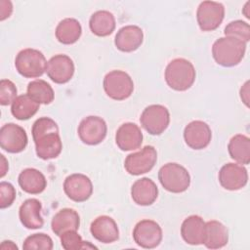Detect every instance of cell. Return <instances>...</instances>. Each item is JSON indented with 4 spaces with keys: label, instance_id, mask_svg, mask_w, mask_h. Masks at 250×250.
<instances>
[{
    "label": "cell",
    "instance_id": "cell-1",
    "mask_svg": "<svg viewBox=\"0 0 250 250\" xmlns=\"http://www.w3.org/2000/svg\"><path fill=\"white\" fill-rule=\"evenodd\" d=\"M32 139L39 158L49 160L57 158L62 149L58 124L50 117H40L32 125Z\"/></svg>",
    "mask_w": 250,
    "mask_h": 250
},
{
    "label": "cell",
    "instance_id": "cell-2",
    "mask_svg": "<svg viewBox=\"0 0 250 250\" xmlns=\"http://www.w3.org/2000/svg\"><path fill=\"white\" fill-rule=\"evenodd\" d=\"M246 43L233 37H221L212 46V56L215 62L225 67L237 65L244 58Z\"/></svg>",
    "mask_w": 250,
    "mask_h": 250
},
{
    "label": "cell",
    "instance_id": "cell-3",
    "mask_svg": "<svg viewBox=\"0 0 250 250\" xmlns=\"http://www.w3.org/2000/svg\"><path fill=\"white\" fill-rule=\"evenodd\" d=\"M195 68L193 64L184 59L177 58L172 60L165 68V81L167 85L175 91H187L195 80Z\"/></svg>",
    "mask_w": 250,
    "mask_h": 250
},
{
    "label": "cell",
    "instance_id": "cell-4",
    "mask_svg": "<svg viewBox=\"0 0 250 250\" xmlns=\"http://www.w3.org/2000/svg\"><path fill=\"white\" fill-rule=\"evenodd\" d=\"M47 61L37 49L26 48L18 53L15 59L17 71L25 78H37L46 71Z\"/></svg>",
    "mask_w": 250,
    "mask_h": 250
},
{
    "label": "cell",
    "instance_id": "cell-5",
    "mask_svg": "<svg viewBox=\"0 0 250 250\" xmlns=\"http://www.w3.org/2000/svg\"><path fill=\"white\" fill-rule=\"evenodd\" d=\"M158 180L166 190L173 193L184 192L190 185V176L188 170L175 162L164 164L159 169Z\"/></svg>",
    "mask_w": 250,
    "mask_h": 250
},
{
    "label": "cell",
    "instance_id": "cell-6",
    "mask_svg": "<svg viewBox=\"0 0 250 250\" xmlns=\"http://www.w3.org/2000/svg\"><path fill=\"white\" fill-rule=\"evenodd\" d=\"M103 86L107 97L114 101L126 100L134 91V82L131 76L122 70L108 72L104 78Z\"/></svg>",
    "mask_w": 250,
    "mask_h": 250
},
{
    "label": "cell",
    "instance_id": "cell-7",
    "mask_svg": "<svg viewBox=\"0 0 250 250\" xmlns=\"http://www.w3.org/2000/svg\"><path fill=\"white\" fill-rule=\"evenodd\" d=\"M140 121L148 134L161 135L169 126L170 113L164 105L150 104L143 110Z\"/></svg>",
    "mask_w": 250,
    "mask_h": 250
},
{
    "label": "cell",
    "instance_id": "cell-8",
    "mask_svg": "<svg viewBox=\"0 0 250 250\" xmlns=\"http://www.w3.org/2000/svg\"><path fill=\"white\" fill-rule=\"evenodd\" d=\"M225 18V7L215 1H203L196 11V20L202 31L217 29Z\"/></svg>",
    "mask_w": 250,
    "mask_h": 250
},
{
    "label": "cell",
    "instance_id": "cell-9",
    "mask_svg": "<svg viewBox=\"0 0 250 250\" xmlns=\"http://www.w3.org/2000/svg\"><path fill=\"white\" fill-rule=\"evenodd\" d=\"M157 161V152L152 146H146L140 151L129 154L124 161L125 170L133 176L149 172Z\"/></svg>",
    "mask_w": 250,
    "mask_h": 250
},
{
    "label": "cell",
    "instance_id": "cell-10",
    "mask_svg": "<svg viewBox=\"0 0 250 250\" xmlns=\"http://www.w3.org/2000/svg\"><path fill=\"white\" fill-rule=\"evenodd\" d=\"M133 238L136 244L142 248H155L162 240L161 227L155 221L142 220L137 223L133 229Z\"/></svg>",
    "mask_w": 250,
    "mask_h": 250
},
{
    "label": "cell",
    "instance_id": "cell-11",
    "mask_svg": "<svg viewBox=\"0 0 250 250\" xmlns=\"http://www.w3.org/2000/svg\"><path fill=\"white\" fill-rule=\"evenodd\" d=\"M77 132L84 144L96 146L101 144L106 137L107 126L102 117L90 115L81 120Z\"/></svg>",
    "mask_w": 250,
    "mask_h": 250
},
{
    "label": "cell",
    "instance_id": "cell-12",
    "mask_svg": "<svg viewBox=\"0 0 250 250\" xmlns=\"http://www.w3.org/2000/svg\"><path fill=\"white\" fill-rule=\"evenodd\" d=\"M25 130L18 124L7 123L0 129V146L9 153H19L27 146Z\"/></svg>",
    "mask_w": 250,
    "mask_h": 250
},
{
    "label": "cell",
    "instance_id": "cell-13",
    "mask_svg": "<svg viewBox=\"0 0 250 250\" xmlns=\"http://www.w3.org/2000/svg\"><path fill=\"white\" fill-rule=\"evenodd\" d=\"M63 190L66 196L72 201L84 202L93 193V184L86 175L75 173L65 178Z\"/></svg>",
    "mask_w": 250,
    "mask_h": 250
},
{
    "label": "cell",
    "instance_id": "cell-14",
    "mask_svg": "<svg viewBox=\"0 0 250 250\" xmlns=\"http://www.w3.org/2000/svg\"><path fill=\"white\" fill-rule=\"evenodd\" d=\"M73 61L66 55L59 54L52 57L46 65L48 77L57 84L67 83L74 74Z\"/></svg>",
    "mask_w": 250,
    "mask_h": 250
},
{
    "label": "cell",
    "instance_id": "cell-15",
    "mask_svg": "<svg viewBox=\"0 0 250 250\" xmlns=\"http://www.w3.org/2000/svg\"><path fill=\"white\" fill-rule=\"evenodd\" d=\"M219 182L228 190H238L248 182V173L244 166L238 163H227L219 171Z\"/></svg>",
    "mask_w": 250,
    "mask_h": 250
},
{
    "label": "cell",
    "instance_id": "cell-16",
    "mask_svg": "<svg viewBox=\"0 0 250 250\" xmlns=\"http://www.w3.org/2000/svg\"><path fill=\"white\" fill-rule=\"evenodd\" d=\"M212 132L209 125L201 120L189 122L184 130V139L188 146L199 150L205 148L211 141Z\"/></svg>",
    "mask_w": 250,
    "mask_h": 250
},
{
    "label": "cell",
    "instance_id": "cell-17",
    "mask_svg": "<svg viewBox=\"0 0 250 250\" xmlns=\"http://www.w3.org/2000/svg\"><path fill=\"white\" fill-rule=\"evenodd\" d=\"M90 231L95 239L102 243H112L119 238V229L115 221L106 215L97 217L90 226Z\"/></svg>",
    "mask_w": 250,
    "mask_h": 250
},
{
    "label": "cell",
    "instance_id": "cell-18",
    "mask_svg": "<svg viewBox=\"0 0 250 250\" xmlns=\"http://www.w3.org/2000/svg\"><path fill=\"white\" fill-rule=\"evenodd\" d=\"M115 143L123 151L137 149L143 143V133L137 124L132 122L124 123L116 131Z\"/></svg>",
    "mask_w": 250,
    "mask_h": 250
},
{
    "label": "cell",
    "instance_id": "cell-19",
    "mask_svg": "<svg viewBox=\"0 0 250 250\" xmlns=\"http://www.w3.org/2000/svg\"><path fill=\"white\" fill-rule=\"evenodd\" d=\"M144 33L137 25H125L121 27L114 38L115 47L125 53L136 51L143 43Z\"/></svg>",
    "mask_w": 250,
    "mask_h": 250
},
{
    "label": "cell",
    "instance_id": "cell-20",
    "mask_svg": "<svg viewBox=\"0 0 250 250\" xmlns=\"http://www.w3.org/2000/svg\"><path fill=\"white\" fill-rule=\"evenodd\" d=\"M42 205L36 198H28L21 203L19 209V218L21 225L28 229H41L44 220L41 216Z\"/></svg>",
    "mask_w": 250,
    "mask_h": 250
},
{
    "label": "cell",
    "instance_id": "cell-21",
    "mask_svg": "<svg viewBox=\"0 0 250 250\" xmlns=\"http://www.w3.org/2000/svg\"><path fill=\"white\" fill-rule=\"evenodd\" d=\"M181 235L188 244H203L205 239V222L198 215L188 216L182 223Z\"/></svg>",
    "mask_w": 250,
    "mask_h": 250
},
{
    "label": "cell",
    "instance_id": "cell-22",
    "mask_svg": "<svg viewBox=\"0 0 250 250\" xmlns=\"http://www.w3.org/2000/svg\"><path fill=\"white\" fill-rule=\"evenodd\" d=\"M131 196L138 205H151L158 196L157 186L149 178H141L132 185Z\"/></svg>",
    "mask_w": 250,
    "mask_h": 250
},
{
    "label": "cell",
    "instance_id": "cell-23",
    "mask_svg": "<svg viewBox=\"0 0 250 250\" xmlns=\"http://www.w3.org/2000/svg\"><path fill=\"white\" fill-rule=\"evenodd\" d=\"M21 188L29 194H39L45 190L47 180L42 172L35 168L22 170L18 178Z\"/></svg>",
    "mask_w": 250,
    "mask_h": 250
},
{
    "label": "cell",
    "instance_id": "cell-24",
    "mask_svg": "<svg viewBox=\"0 0 250 250\" xmlns=\"http://www.w3.org/2000/svg\"><path fill=\"white\" fill-rule=\"evenodd\" d=\"M80 225V217L78 213L71 208L61 209L52 219L51 227L53 232L61 236L68 230H78Z\"/></svg>",
    "mask_w": 250,
    "mask_h": 250
},
{
    "label": "cell",
    "instance_id": "cell-25",
    "mask_svg": "<svg viewBox=\"0 0 250 250\" xmlns=\"http://www.w3.org/2000/svg\"><path fill=\"white\" fill-rule=\"evenodd\" d=\"M229 232L227 227L219 221L211 220L205 223L204 245L209 249H219L227 245Z\"/></svg>",
    "mask_w": 250,
    "mask_h": 250
},
{
    "label": "cell",
    "instance_id": "cell-26",
    "mask_svg": "<svg viewBox=\"0 0 250 250\" xmlns=\"http://www.w3.org/2000/svg\"><path fill=\"white\" fill-rule=\"evenodd\" d=\"M116 21L112 13L101 10L95 12L89 20V27L91 31L100 37L110 35L115 29Z\"/></svg>",
    "mask_w": 250,
    "mask_h": 250
},
{
    "label": "cell",
    "instance_id": "cell-27",
    "mask_svg": "<svg viewBox=\"0 0 250 250\" xmlns=\"http://www.w3.org/2000/svg\"><path fill=\"white\" fill-rule=\"evenodd\" d=\"M82 33L80 22L73 18H66L61 21L55 30L58 41L64 45H71L78 41Z\"/></svg>",
    "mask_w": 250,
    "mask_h": 250
},
{
    "label": "cell",
    "instance_id": "cell-28",
    "mask_svg": "<svg viewBox=\"0 0 250 250\" xmlns=\"http://www.w3.org/2000/svg\"><path fill=\"white\" fill-rule=\"evenodd\" d=\"M229 156L238 164L247 165L250 162V139L242 134L233 136L228 145Z\"/></svg>",
    "mask_w": 250,
    "mask_h": 250
},
{
    "label": "cell",
    "instance_id": "cell-29",
    "mask_svg": "<svg viewBox=\"0 0 250 250\" xmlns=\"http://www.w3.org/2000/svg\"><path fill=\"white\" fill-rule=\"evenodd\" d=\"M40 104L33 101L27 94L18 96L12 103L11 112L19 120H28L36 114Z\"/></svg>",
    "mask_w": 250,
    "mask_h": 250
},
{
    "label": "cell",
    "instance_id": "cell-30",
    "mask_svg": "<svg viewBox=\"0 0 250 250\" xmlns=\"http://www.w3.org/2000/svg\"><path fill=\"white\" fill-rule=\"evenodd\" d=\"M27 95L36 103L42 104H49L55 99L53 88L45 80L37 79L28 83Z\"/></svg>",
    "mask_w": 250,
    "mask_h": 250
},
{
    "label": "cell",
    "instance_id": "cell-31",
    "mask_svg": "<svg viewBox=\"0 0 250 250\" xmlns=\"http://www.w3.org/2000/svg\"><path fill=\"white\" fill-rule=\"evenodd\" d=\"M61 244L65 250H79V249H97L98 247L91 244L89 241H84L77 233V230H68L63 232L61 236Z\"/></svg>",
    "mask_w": 250,
    "mask_h": 250
},
{
    "label": "cell",
    "instance_id": "cell-32",
    "mask_svg": "<svg viewBox=\"0 0 250 250\" xmlns=\"http://www.w3.org/2000/svg\"><path fill=\"white\" fill-rule=\"evenodd\" d=\"M225 36L233 37L247 43L250 40V26L249 23L241 20L232 21L227 24L224 30Z\"/></svg>",
    "mask_w": 250,
    "mask_h": 250
},
{
    "label": "cell",
    "instance_id": "cell-33",
    "mask_svg": "<svg viewBox=\"0 0 250 250\" xmlns=\"http://www.w3.org/2000/svg\"><path fill=\"white\" fill-rule=\"evenodd\" d=\"M52 238L45 233H34L27 236L22 244L23 250H52L53 249Z\"/></svg>",
    "mask_w": 250,
    "mask_h": 250
},
{
    "label": "cell",
    "instance_id": "cell-34",
    "mask_svg": "<svg viewBox=\"0 0 250 250\" xmlns=\"http://www.w3.org/2000/svg\"><path fill=\"white\" fill-rule=\"evenodd\" d=\"M17 98V87L9 79H2L0 81V104L1 105H8Z\"/></svg>",
    "mask_w": 250,
    "mask_h": 250
},
{
    "label": "cell",
    "instance_id": "cell-35",
    "mask_svg": "<svg viewBox=\"0 0 250 250\" xmlns=\"http://www.w3.org/2000/svg\"><path fill=\"white\" fill-rule=\"evenodd\" d=\"M16 199V189L11 183H0V208L5 209L10 207Z\"/></svg>",
    "mask_w": 250,
    "mask_h": 250
},
{
    "label": "cell",
    "instance_id": "cell-36",
    "mask_svg": "<svg viewBox=\"0 0 250 250\" xmlns=\"http://www.w3.org/2000/svg\"><path fill=\"white\" fill-rule=\"evenodd\" d=\"M0 20L4 21L9 18L13 12V5L11 1L2 0L0 1Z\"/></svg>",
    "mask_w": 250,
    "mask_h": 250
},
{
    "label": "cell",
    "instance_id": "cell-37",
    "mask_svg": "<svg viewBox=\"0 0 250 250\" xmlns=\"http://www.w3.org/2000/svg\"><path fill=\"white\" fill-rule=\"evenodd\" d=\"M240 98L246 106H249V81H246L240 89Z\"/></svg>",
    "mask_w": 250,
    "mask_h": 250
},
{
    "label": "cell",
    "instance_id": "cell-38",
    "mask_svg": "<svg viewBox=\"0 0 250 250\" xmlns=\"http://www.w3.org/2000/svg\"><path fill=\"white\" fill-rule=\"evenodd\" d=\"M1 156V174H0V177L3 178L5 176V174L7 173L8 171V162L5 158V156L3 154L0 155Z\"/></svg>",
    "mask_w": 250,
    "mask_h": 250
},
{
    "label": "cell",
    "instance_id": "cell-39",
    "mask_svg": "<svg viewBox=\"0 0 250 250\" xmlns=\"http://www.w3.org/2000/svg\"><path fill=\"white\" fill-rule=\"evenodd\" d=\"M0 249H16V250H18V246L11 240H4L0 245Z\"/></svg>",
    "mask_w": 250,
    "mask_h": 250
},
{
    "label": "cell",
    "instance_id": "cell-40",
    "mask_svg": "<svg viewBox=\"0 0 250 250\" xmlns=\"http://www.w3.org/2000/svg\"><path fill=\"white\" fill-rule=\"evenodd\" d=\"M249 5H250V1H248L246 4H245V6H244V8H243V10H242V13L244 14V16L247 18V19H250V14H249Z\"/></svg>",
    "mask_w": 250,
    "mask_h": 250
}]
</instances>
